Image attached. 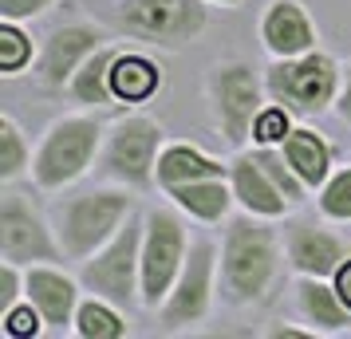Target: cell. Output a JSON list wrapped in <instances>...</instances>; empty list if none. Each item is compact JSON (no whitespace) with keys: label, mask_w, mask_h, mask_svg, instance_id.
Masks as SVG:
<instances>
[{"label":"cell","mask_w":351,"mask_h":339,"mask_svg":"<svg viewBox=\"0 0 351 339\" xmlns=\"http://www.w3.org/2000/svg\"><path fill=\"white\" fill-rule=\"evenodd\" d=\"M319 213L328 221H351V166L332 170V178L319 186Z\"/></svg>","instance_id":"27"},{"label":"cell","mask_w":351,"mask_h":339,"mask_svg":"<svg viewBox=\"0 0 351 339\" xmlns=\"http://www.w3.org/2000/svg\"><path fill=\"white\" fill-rule=\"evenodd\" d=\"M261 40L276 60H288V55H304L316 48L319 32L300 0H269L261 16Z\"/></svg>","instance_id":"16"},{"label":"cell","mask_w":351,"mask_h":339,"mask_svg":"<svg viewBox=\"0 0 351 339\" xmlns=\"http://www.w3.org/2000/svg\"><path fill=\"white\" fill-rule=\"evenodd\" d=\"M24 288L28 300L40 307V316L48 323V331L64 336L67 327H75V307H80V280H71L56 264H28L24 268Z\"/></svg>","instance_id":"14"},{"label":"cell","mask_w":351,"mask_h":339,"mask_svg":"<svg viewBox=\"0 0 351 339\" xmlns=\"http://www.w3.org/2000/svg\"><path fill=\"white\" fill-rule=\"evenodd\" d=\"M123 48H127V40H119V44H103V48L91 51V55L80 64V71L71 75L67 95L75 99V103H83V107H99V111L114 107L119 95H114V87H111V67H114V60H119V51Z\"/></svg>","instance_id":"18"},{"label":"cell","mask_w":351,"mask_h":339,"mask_svg":"<svg viewBox=\"0 0 351 339\" xmlns=\"http://www.w3.org/2000/svg\"><path fill=\"white\" fill-rule=\"evenodd\" d=\"M64 257L67 253L56 237L51 213L40 210L28 190H16V181L4 186V194H0V260L28 268V264H60Z\"/></svg>","instance_id":"9"},{"label":"cell","mask_w":351,"mask_h":339,"mask_svg":"<svg viewBox=\"0 0 351 339\" xmlns=\"http://www.w3.org/2000/svg\"><path fill=\"white\" fill-rule=\"evenodd\" d=\"M166 142L162 123L146 118V114H123L111 118L103 150H99V166L111 181H123L130 190H154L158 186V154Z\"/></svg>","instance_id":"7"},{"label":"cell","mask_w":351,"mask_h":339,"mask_svg":"<svg viewBox=\"0 0 351 339\" xmlns=\"http://www.w3.org/2000/svg\"><path fill=\"white\" fill-rule=\"evenodd\" d=\"M80 339H123L127 336V312L114 307L111 300L103 296H87L75 307V327H71Z\"/></svg>","instance_id":"23"},{"label":"cell","mask_w":351,"mask_h":339,"mask_svg":"<svg viewBox=\"0 0 351 339\" xmlns=\"http://www.w3.org/2000/svg\"><path fill=\"white\" fill-rule=\"evenodd\" d=\"M253 154H256V162L265 166V174L272 178V186L288 197V205H304V201H308V190H312V186L292 170V162L285 158L280 146H253Z\"/></svg>","instance_id":"25"},{"label":"cell","mask_w":351,"mask_h":339,"mask_svg":"<svg viewBox=\"0 0 351 339\" xmlns=\"http://www.w3.org/2000/svg\"><path fill=\"white\" fill-rule=\"evenodd\" d=\"M229 186H233V197H237L241 210L256 213V217H285L288 213V197L272 186V178L265 174V166L256 162L253 150H237L233 162H229Z\"/></svg>","instance_id":"17"},{"label":"cell","mask_w":351,"mask_h":339,"mask_svg":"<svg viewBox=\"0 0 351 339\" xmlns=\"http://www.w3.org/2000/svg\"><path fill=\"white\" fill-rule=\"evenodd\" d=\"M32 64V36L16 20H0V75H20Z\"/></svg>","instance_id":"26"},{"label":"cell","mask_w":351,"mask_h":339,"mask_svg":"<svg viewBox=\"0 0 351 339\" xmlns=\"http://www.w3.org/2000/svg\"><path fill=\"white\" fill-rule=\"evenodd\" d=\"M186 253H190V229L182 221V210L174 201L150 205L143 229V307L150 312L162 307L186 264Z\"/></svg>","instance_id":"10"},{"label":"cell","mask_w":351,"mask_h":339,"mask_svg":"<svg viewBox=\"0 0 351 339\" xmlns=\"http://www.w3.org/2000/svg\"><path fill=\"white\" fill-rule=\"evenodd\" d=\"M343 87V67L335 64V55L328 51H304V55H288V60H272L265 67V91L272 103L288 107L300 118L324 114L335 107Z\"/></svg>","instance_id":"5"},{"label":"cell","mask_w":351,"mask_h":339,"mask_svg":"<svg viewBox=\"0 0 351 339\" xmlns=\"http://www.w3.org/2000/svg\"><path fill=\"white\" fill-rule=\"evenodd\" d=\"M229 174V162L213 158L206 150H197L190 142H170L162 146L158 154V186H182V181H197V178H225Z\"/></svg>","instance_id":"20"},{"label":"cell","mask_w":351,"mask_h":339,"mask_svg":"<svg viewBox=\"0 0 351 339\" xmlns=\"http://www.w3.org/2000/svg\"><path fill=\"white\" fill-rule=\"evenodd\" d=\"M32 146L16 127L12 114H0V186H12L24 174H32Z\"/></svg>","instance_id":"24"},{"label":"cell","mask_w":351,"mask_h":339,"mask_svg":"<svg viewBox=\"0 0 351 339\" xmlns=\"http://www.w3.org/2000/svg\"><path fill=\"white\" fill-rule=\"evenodd\" d=\"M206 99H209V114L213 127L221 130V138L229 146L245 150V142L253 138V123L256 114L265 111V71H256L245 60H225L213 64L206 75Z\"/></svg>","instance_id":"6"},{"label":"cell","mask_w":351,"mask_h":339,"mask_svg":"<svg viewBox=\"0 0 351 339\" xmlns=\"http://www.w3.org/2000/svg\"><path fill=\"white\" fill-rule=\"evenodd\" d=\"M272 217L241 210L237 217H225L221 237V268H217V288L229 307H253L272 292L280 280V260H285V237L269 225Z\"/></svg>","instance_id":"1"},{"label":"cell","mask_w":351,"mask_h":339,"mask_svg":"<svg viewBox=\"0 0 351 339\" xmlns=\"http://www.w3.org/2000/svg\"><path fill=\"white\" fill-rule=\"evenodd\" d=\"M217 268H221L217 244L209 237H193L174 288H170V296L158 307L162 331H182V327H193V323L206 320L209 307H213V296L221 292L217 288Z\"/></svg>","instance_id":"11"},{"label":"cell","mask_w":351,"mask_h":339,"mask_svg":"<svg viewBox=\"0 0 351 339\" xmlns=\"http://www.w3.org/2000/svg\"><path fill=\"white\" fill-rule=\"evenodd\" d=\"M269 339H316V331H312V327H272L269 331Z\"/></svg>","instance_id":"33"},{"label":"cell","mask_w":351,"mask_h":339,"mask_svg":"<svg viewBox=\"0 0 351 339\" xmlns=\"http://www.w3.org/2000/svg\"><path fill=\"white\" fill-rule=\"evenodd\" d=\"M107 118L99 114V107H87V111H71L64 118H56L44 138L36 146L32 158V181L36 190L44 194H56V190H67L95 166L99 150H103V138H107Z\"/></svg>","instance_id":"2"},{"label":"cell","mask_w":351,"mask_h":339,"mask_svg":"<svg viewBox=\"0 0 351 339\" xmlns=\"http://www.w3.org/2000/svg\"><path fill=\"white\" fill-rule=\"evenodd\" d=\"M111 87L119 103H146V99H154L162 91V64L150 60L146 51L123 48L111 67Z\"/></svg>","instance_id":"21"},{"label":"cell","mask_w":351,"mask_h":339,"mask_svg":"<svg viewBox=\"0 0 351 339\" xmlns=\"http://www.w3.org/2000/svg\"><path fill=\"white\" fill-rule=\"evenodd\" d=\"M143 229H146V213L134 210L99 253L80 260L83 292L111 300L127 316L143 304Z\"/></svg>","instance_id":"4"},{"label":"cell","mask_w":351,"mask_h":339,"mask_svg":"<svg viewBox=\"0 0 351 339\" xmlns=\"http://www.w3.org/2000/svg\"><path fill=\"white\" fill-rule=\"evenodd\" d=\"M0 331L8 339H36V336H44L48 331V323H44V316H40V307L24 296L12 312H4L0 316Z\"/></svg>","instance_id":"29"},{"label":"cell","mask_w":351,"mask_h":339,"mask_svg":"<svg viewBox=\"0 0 351 339\" xmlns=\"http://www.w3.org/2000/svg\"><path fill=\"white\" fill-rule=\"evenodd\" d=\"M166 197L174 201L182 213H190L206 225H221L229 210H233V186H229V174L225 178H197V181H182V186H170Z\"/></svg>","instance_id":"19"},{"label":"cell","mask_w":351,"mask_h":339,"mask_svg":"<svg viewBox=\"0 0 351 339\" xmlns=\"http://www.w3.org/2000/svg\"><path fill=\"white\" fill-rule=\"evenodd\" d=\"M221 4H241V0H221Z\"/></svg>","instance_id":"34"},{"label":"cell","mask_w":351,"mask_h":339,"mask_svg":"<svg viewBox=\"0 0 351 339\" xmlns=\"http://www.w3.org/2000/svg\"><path fill=\"white\" fill-rule=\"evenodd\" d=\"M332 284L339 288V296H343V304L351 307V257L343 260V264H339V273L332 276Z\"/></svg>","instance_id":"32"},{"label":"cell","mask_w":351,"mask_h":339,"mask_svg":"<svg viewBox=\"0 0 351 339\" xmlns=\"http://www.w3.org/2000/svg\"><path fill=\"white\" fill-rule=\"evenodd\" d=\"M288 134H292V111L269 99L265 111L256 114V123H253V142L256 146H280Z\"/></svg>","instance_id":"28"},{"label":"cell","mask_w":351,"mask_h":339,"mask_svg":"<svg viewBox=\"0 0 351 339\" xmlns=\"http://www.w3.org/2000/svg\"><path fill=\"white\" fill-rule=\"evenodd\" d=\"M280 150H285V158L292 162V170H296L312 190H319L324 181L332 178V142H328L319 130L292 127V134L280 142Z\"/></svg>","instance_id":"22"},{"label":"cell","mask_w":351,"mask_h":339,"mask_svg":"<svg viewBox=\"0 0 351 339\" xmlns=\"http://www.w3.org/2000/svg\"><path fill=\"white\" fill-rule=\"evenodd\" d=\"M103 28L87 24V20H71V24H60L51 28L44 48H40V60H36V79L48 91H64L71 75L80 71V64L91 55L95 48H103Z\"/></svg>","instance_id":"12"},{"label":"cell","mask_w":351,"mask_h":339,"mask_svg":"<svg viewBox=\"0 0 351 339\" xmlns=\"http://www.w3.org/2000/svg\"><path fill=\"white\" fill-rule=\"evenodd\" d=\"M56 0H0V20H16V24H24V20H36L44 16Z\"/></svg>","instance_id":"30"},{"label":"cell","mask_w":351,"mask_h":339,"mask_svg":"<svg viewBox=\"0 0 351 339\" xmlns=\"http://www.w3.org/2000/svg\"><path fill=\"white\" fill-rule=\"evenodd\" d=\"M114 24L138 44L186 48L209 28V8L206 0H119Z\"/></svg>","instance_id":"8"},{"label":"cell","mask_w":351,"mask_h":339,"mask_svg":"<svg viewBox=\"0 0 351 339\" xmlns=\"http://www.w3.org/2000/svg\"><path fill=\"white\" fill-rule=\"evenodd\" d=\"M130 213H134V190L119 181V186H95L83 194L60 197L51 205V225L67 260H87L119 233Z\"/></svg>","instance_id":"3"},{"label":"cell","mask_w":351,"mask_h":339,"mask_svg":"<svg viewBox=\"0 0 351 339\" xmlns=\"http://www.w3.org/2000/svg\"><path fill=\"white\" fill-rule=\"evenodd\" d=\"M335 114L351 127V64L343 67V87H339V99H335Z\"/></svg>","instance_id":"31"},{"label":"cell","mask_w":351,"mask_h":339,"mask_svg":"<svg viewBox=\"0 0 351 339\" xmlns=\"http://www.w3.org/2000/svg\"><path fill=\"white\" fill-rule=\"evenodd\" d=\"M285 253L288 264L304 276H328L332 280L339 273V264L351 257L343 237H335L324 221H308V217H292L285 225Z\"/></svg>","instance_id":"13"},{"label":"cell","mask_w":351,"mask_h":339,"mask_svg":"<svg viewBox=\"0 0 351 339\" xmlns=\"http://www.w3.org/2000/svg\"><path fill=\"white\" fill-rule=\"evenodd\" d=\"M296 292V312L300 320L316 331V336H348L351 331V307L343 304V296L328 276H304L296 273L292 280Z\"/></svg>","instance_id":"15"}]
</instances>
